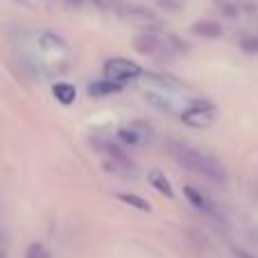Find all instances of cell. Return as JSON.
<instances>
[{"instance_id": "cell-16", "label": "cell", "mask_w": 258, "mask_h": 258, "mask_svg": "<svg viewBox=\"0 0 258 258\" xmlns=\"http://www.w3.org/2000/svg\"><path fill=\"white\" fill-rule=\"evenodd\" d=\"M25 258H50V254H48V249H45L41 242H34V245H30Z\"/></svg>"}, {"instance_id": "cell-12", "label": "cell", "mask_w": 258, "mask_h": 258, "mask_svg": "<svg viewBox=\"0 0 258 258\" xmlns=\"http://www.w3.org/2000/svg\"><path fill=\"white\" fill-rule=\"evenodd\" d=\"M238 45H240V50L245 54H258V36L251 34V32H245V34H240V39H238Z\"/></svg>"}, {"instance_id": "cell-8", "label": "cell", "mask_w": 258, "mask_h": 258, "mask_svg": "<svg viewBox=\"0 0 258 258\" xmlns=\"http://www.w3.org/2000/svg\"><path fill=\"white\" fill-rule=\"evenodd\" d=\"M147 179H150V183H152V186L156 188V190L161 192V195L170 197V200H172V197H174L172 183L168 181V177H165V174L161 172V170H152V172H150V177H147Z\"/></svg>"}, {"instance_id": "cell-5", "label": "cell", "mask_w": 258, "mask_h": 258, "mask_svg": "<svg viewBox=\"0 0 258 258\" xmlns=\"http://www.w3.org/2000/svg\"><path fill=\"white\" fill-rule=\"evenodd\" d=\"M190 32L195 36H202V39H209V41H215L220 39V36L224 34L222 25H220L218 21H213V18H202V21H195L190 27Z\"/></svg>"}, {"instance_id": "cell-14", "label": "cell", "mask_w": 258, "mask_h": 258, "mask_svg": "<svg viewBox=\"0 0 258 258\" xmlns=\"http://www.w3.org/2000/svg\"><path fill=\"white\" fill-rule=\"evenodd\" d=\"M132 129L141 136V141H152V138H154V129L147 125V122H143V120H134Z\"/></svg>"}, {"instance_id": "cell-17", "label": "cell", "mask_w": 258, "mask_h": 258, "mask_svg": "<svg viewBox=\"0 0 258 258\" xmlns=\"http://www.w3.org/2000/svg\"><path fill=\"white\" fill-rule=\"evenodd\" d=\"M93 3L98 5V7H102V9H111L116 0H93Z\"/></svg>"}, {"instance_id": "cell-13", "label": "cell", "mask_w": 258, "mask_h": 258, "mask_svg": "<svg viewBox=\"0 0 258 258\" xmlns=\"http://www.w3.org/2000/svg\"><path fill=\"white\" fill-rule=\"evenodd\" d=\"M118 141H120L122 145H141V143H143L141 136H138L132 127H122L120 132H118Z\"/></svg>"}, {"instance_id": "cell-1", "label": "cell", "mask_w": 258, "mask_h": 258, "mask_svg": "<svg viewBox=\"0 0 258 258\" xmlns=\"http://www.w3.org/2000/svg\"><path fill=\"white\" fill-rule=\"evenodd\" d=\"M165 150L170 152V156H172L179 165H183V168L190 170V172H197V174H202V177L211 179V181H220V183H224L229 179L227 168H224L215 156L206 154V152L197 150V147L188 145V143L177 141V138H168V141H165Z\"/></svg>"}, {"instance_id": "cell-15", "label": "cell", "mask_w": 258, "mask_h": 258, "mask_svg": "<svg viewBox=\"0 0 258 258\" xmlns=\"http://www.w3.org/2000/svg\"><path fill=\"white\" fill-rule=\"evenodd\" d=\"M107 152H109V156H111L113 161H118V163L132 165V163H129V159H127V154H125V150H122L120 145H116V143H109V145H107Z\"/></svg>"}, {"instance_id": "cell-3", "label": "cell", "mask_w": 258, "mask_h": 258, "mask_svg": "<svg viewBox=\"0 0 258 258\" xmlns=\"http://www.w3.org/2000/svg\"><path fill=\"white\" fill-rule=\"evenodd\" d=\"M104 71H107V80L116 82V84L136 80V77L143 75V68L138 66V63L125 59V57H111L107 63H104Z\"/></svg>"}, {"instance_id": "cell-4", "label": "cell", "mask_w": 258, "mask_h": 258, "mask_svg": "<svg viewBox=\"0 0 258 258\" xmlns=\"http://www.w3.org/2000/svg\"><path fill=\"white\" fill-rule=\"evenodd\" d=\"M132 45H134L136 52L150 54V57H156V52L163 50V41H161V36H156L154 32H150V30L138 32V34L132 39Z\"/></svg>"}, {"instance_id": "cell-2", "label": "cell", "mask_w": 258, "mask_h": 258, "mask_svg": "<svg viewBox=\"0 0 258 258\" xmlns=\"http://www.w3.org/2000/svg\"><path fill=\"white\" fill-rule=\"evenodd\" d=\"M215 118H218V109H215V104L209 102V100L195 102V104H190L188 109H183V111H181L183 125L195 127V129H206V127H211V125L215 122Z\"/></svg>"}, {"instance_id": "cell-10", "label": "cell", "mask_w": 258, "mask_h": 258, "mask_svg": "<svg viewBox=\"0 0 258 258\" xmlns=\"http://www.w3.org/2000/svg\"><path fill=\"white\" fill-rule=\"evenodd\" d=\"M39 43H41V48L48 50V52H63V50H66L63 39L61 36H57L54 32H45V34L39 39Z\"/></svg>"}, {"instance_id": "cell-18", "label": "cell", "mask_w": 258, "mask_h": 258, "mask_svg": "<svg viewBox=\"0 0 258 258\" xmlns=\"http://www.w3.org/2000/svg\"><path fill=\"white\" fill-rule=\"evenodd\" d=\"M236 254H238V256H240V258H256V256L247 254V251H242V249H238V251H236Z\"/></svg>"}, {"instance_id": "cell-6", "label": "cell", "mask_w": 258, "mask_h": 258, "mask_svg": "<svg viewBox=\"0 0 258 258\" xmlns=\"http://www.w3.org/2000/svg\"><path fill=\"white\" fill-rule=\"evenodd\" d=\"M183 195H186V200L190 202L197 211H202V213H206V215H215V204L204 195V192L197 190V188L183 186Z\"/></svg>"}, {"instance_id": "cell-7", "label": "cell", "mask_w": 258, "mask_h": 258, "mask_svg": "<svg viewBox=\"0 0 258 258\" xmlns=\"http://www.w3.org/2000/svg\"><path fill=\"white\" fill-rule=\"evenodd\" d=\"M122 91V84H116L111 80H100V82H91L89 84V95L91 98H104V95H111Z\"/></svg>"}, {"instance_id": "cell-9", "label": "cell", "mask_w": 258, "mask_h": 258, "mask_svg": "<svg viewBox=\"0 0 258 258\" xmlns=\"http://www.w3.org/2000/svg\"><path fill=\"white\" fill-rule=\"evenodd\" d=\"M52 95L59 100L61 104H73L75 102V95H77V91H75V86L73 84H68V82H59V84H54L52 86Z\"/></svg>"}, {"instance_id": "cell-11", "label": "cell", "mask_w": 258, "mask_h": 258, "mask_svg": "<svg viewBox=\"0 0 258 258\" xmlns=\"http://www.w3.org/2000/svg\"><path fill=\"white\" fill-rule=\"evenodd\" d=\"M118 200L125 202V204H127V206H132V209L143 211V213H150V211H152L150 202L143 200V197H138V195H134V192H118Z\"/></svg>"}]
</instances>
